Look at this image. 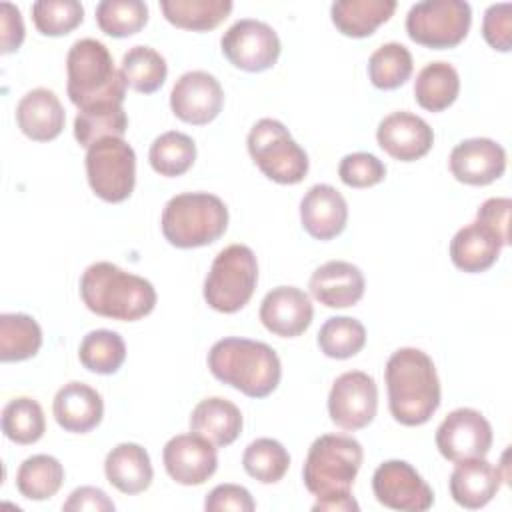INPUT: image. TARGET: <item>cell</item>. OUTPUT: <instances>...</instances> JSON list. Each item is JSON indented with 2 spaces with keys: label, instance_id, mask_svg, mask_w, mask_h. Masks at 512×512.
Returning <instances> with one entry per match:
<instances>
[{
  "label": "cell",
  "instance_id": "cell-1",
  "mask_svg": "<svg viewBox=\"0 0 512 512\" xmlns=\"http://www.w3.org/2000/svg\"><path fill=\"white\" fill-rule=\"evenodd\" d=\"M388 408L396 422L422 426L440 406V380L432 358L420 348L396 350L384 370Z\"/></svg>",
  "mask_w": 512,
  "mask_h": 512
},
{
  "label": "cell",
  "instance_id": "cell-2",
  "mask_svg": "<svg viewBox=\"0 0 512 512\" xmlns=\"http://www.w3.org/2000/svg\"><path fill=\"white\" fill-rule=\"evenodd\" d=\"M210 374L250 398L270 396L282 378V364L272 346L250 338H222L208 352Z\"/></svg>",
  "mask_w": 512,
  "mask_h": 512
},
{
  "label": "cell",
  "instance_id": "cell-3",
  "mask_svg": "<svg viewBox=\"0 0 512 512\" xmlns=\"http://www.w3.org/2000/svg\"><path fill=\"white\" fill-rule=\"evenodd\" d=\"M80 298L96 316L134 322L156 306L152 282L112 262L90 264L80 278Z\"/></svg>",
  "mask_w": 512,
  "mask_h": 512
},
{
  "label": "cell",
  "instance_id": "cell-4",
  "mask_svg": "<svg viewBox=\"0 0 512 512\" xmlns=\"http://www.w3.org/2000/svg\"><path fill=\"white\" fill-rule=\"evenodd\" d=\"M66 90L78 110L98 104H122L126 82L110 50L94 38L76 40L66 56Z\"/></svg>",
  "mask_w": 512,
  "mask_h": 512
},
{
  "label": "cell",
  "instance_id": "cell-5",
  "mask_svg": "<svg viewBox=\"0 0 512 512\" xmlns=\"http://www.w3.org/2000/svg\"><path fill=\"white\" fill-rule=\"evenodd\" d=\"M162 234L176 248H200L216 242L228 228L226 204L208 192L172 196L162 210Z\"/></svg>",
  "mask_w": 512,
  "mask_h": 512
},
{
  "label": "cell",
  "instance_id": "cell-6",
  "mask_svg": "<svg viewBox=\"0 0 512 512\" xmlns=\"http://www.w3.org/2000/svg\"><path fill=\"white\" fill-rule=\"evenodd\" d=\"M362 444L346 434H322L308 448L302 480L316 498L352 494V484L362 466Z\"/></svg>",
  "mask_w": 512,
  "mask_h": 512
},
{
  "label": "cell",
  "instance_id": "cell-7",
  "mask_svg": "<svg viewBox=\"0 0 512 512\" xmlns=\"http://www.w3.org/2000/svg\"><path fill=\"white\" fill-rule=\"evenodd\" d=\"M258 284V262L246 244H230L216 254L204 280L206 304L222 314L242 310Z\"/></svg>",
  "mask_w": 512,
  "mask_h": 512
},
{
  "label": "cell",
  "instance_id": "cell-8",
  "mask_svg": "<svg viewBox=\"0 0 512 512\" xmlns=\"http://www.w3.org/2000/svg\"><path fill=\"white\" fill-rule=\"evenodd\" d=\"M248 154L260 172L278 184H298L308 174V154L276 118L258 120L248 132Z\"/></svg>",
  "mask_w": 512,
  "mask_h": 512
},
{
  "label": "cell",
  "instance_id": "cell-9",
  "mask_svg": "<svg viewBox=\"0 0 512 512\" xmlns=\"http://www.w3.org/2000/svg\"><path fill=\"white\" fill-rule=\"evenodd\" d=\"M472 24V8L464 0H426L408 10L406 32L412 42L446 50L458 46Z\"/></svg>",
  "mask_w": 512,
  "mask_h": 512
},
{
  "label": "cell",
  "instance_id": "cell-10",
  "mask_svg": "<svg viewBox=\"0 0 512 512\" xmlns=\"http://www.w3.org/2000/svg\"><path fill=\"white\" fill-rule=\"evenodd\" d=\"M86 178L92 192L110 204L124 202L136 184V154L124 138H104L86 150Z\"/></svg>",
  "mask_w": 512,
  "mask_h": 512
},
{
  "label": "cell",
  "instance_id": "cell-11",
  "mask_svg": "<svg viewBox=\"0 0 512 512\" xmlns=\"http://www.w3.org/2000/svg\"><path fill=\"white\" fill-rule=\"evenodd\" d=\"M220 50L234 68L244 72H264L278 62L282 44L270 24L242 18L222 34Z\"/></svg>",
  "mask_w": 512,
  "mask_h": 512
},
{
  "label": "cell",
  "instance_id": "cell-12",
  "mask_svg": "<svg viewBox=\"0 0 512 512\" xmlns=\"http://www.w3.org/2000/svg\"><path fill=\"white\" fill-rule=\"evenodd\" d=\"M378 410V386L362 370L340 374L328 394V416L342 430L366 428Z\"/></svg>",
  "mask_w": 512,
  "mask_h": 512
},
{
  "label": "cell",
  "instance_id": "cell-13",
  "mask_svg": "<svg viewBox=\"0 0 512 512\" xmlns=\"http://www.w3.org/2000/svg\"><path fill=\"white\" fill-rule=\"evenodd\" d=\"M376 500L402 512H424L434 504V492L420 472L404 460H386L372 474Z\"/></svg>",
  "mask_w": 512,
  "mask_h": 512
},
{
  "label": "cell",
  "instance_id": "cell-14",
  "mask_svg": "<svg viewBox=\"0 0 512 512\" xmlns=\"http://www.w3.org/2000/svg\"><path fill=\"white\" fill-rule=\"evenodd\" d=\"M492 438V426L484 414L474 408H456L440 422L436 448L450 462L484 458L492 448Z\"/></svg>",
  "mask_w": 512,
  "mask_h": 512
},
{
  "label": "cell",
  "instance_id": "cell-15",
  "mask_svg": "<svg viewBox=\"0 0 512 512\" xmlns=\"http://www.w3.org/2000/svg\"><path fill=\"white\" fill-rule=\"evenodd\" d=\"M222 106L224 90L220 82L204 70H190L172 86L170 108L174 116L186 124L204 126L220 114Z\"/></svg>",
  "mask_w": 512,
  "mask_h": 512
},
{
  "label": "cell",
  "instance_id": "cell-16",
  "mask_svg": "<svg viewBox=\"0 0 512 512\" xmlns=\"http://www.w3.org/2000/svg\"><path fill=\"white\" fill-rule=\"evenodd\" d=\"M162 462L168 476L182 486L204 484L218 468L216 446L190 432L172 436L162 450Z\"/></svg>",
  "mask_w": 512,
  "mask_h": 512
},
{
  "label": "cell",
  "instance_id": "cell-17",
  "mask_svg": "<svg viewBox=\"0 0 512 512\" xmlns=\"http://www.w3.org/2000/svg\"><path fill=\"white\" fill-rule=\"evenodd\" d=\"M378 146L400 162H414L426 156L434 144V132L430 124L406 110L384 116L376 130Z\"/></svg>",
  "mask_w": 512,
  "mask_h": 512
},
{
  "label": "cell",
  "instance_id": "cell-18",
  "mask_svg": "<svg viewBox=\"0 0 512 512\" xmlns=\"http://www.w3.org/2000/svg\"><path fill=\"white\" fill-rule=\"evenodd\" d=\"M448 166L458 182L486 186L504 174L506 150L490 138H468L452 148Z\"/></svg>",
  "mask_w": 512,
  "mask_h": 512
},
{
  "label": "cell",
  "instance_id": "cell-19",
  "mask_svg": "<svg viewBox=\"0 0 512 512\" xmlns=\"http://www.w3.org/2000/svg\"><path fill=\"white\" fill-rule=\"evenodd\" d=\"M260 322L280 338H296L308 330L314 318L310 296L296 286L272 288L260 304Z\"/></svg>",
  "mask_w": 512,
  "mask_h": 512
},
{
  "label": "cell",
  "instance_id": "cell-20",
  "mask_svg": "<svg viewBox=\"0 0 512 512\" xmlns=\"http://www.w3.org/2000/svg\"><path fill=\"white\" fill-rule=\"evenodd\" d=\"M314 300L326 308H348L364 296V274L346 260H330L318 266L308 282Z\"/></svg>",
  "mask_w": 512,
  "mask_h": 512
},
{
  "label": "cell",
  "instance_id": "cell-21",
  "mask_svg": "<svg viewBox=\"0 0 512 512\" xmlns=\"http://www.w3.org/2000/svg\"><path fill=\"white\" fill-rule=\"evenodd\" d=\"M302 228L316 240H332L346 228L348 204L330 184H314L300 200Z\"/></svg>",
  "mask_w": 512,
  "mask_h": 512
},
{
  "label": "cell",
  "instance_id": "cell-22",
  "mask_svg": "<svg viewBox=\"0 0 512 512\" xmlns=\"http://www.w3.org/2000/svg\"><path fill=\"white\" fill-rule=\"evenodd\" d=\"M504 474L486 458H468L456 462L450 474L452 500L468 510L486 506L500 490Z\"/></svg>",
  "mask_w": 512,
  "mask_h": 512
},
{
  "label": "cell",
  "instance_id": "cell-23",
  "mask_svg": "<svg viewBox=\"0 0 512 512\" xmlns=\"http://www.w3.org/2000/svg\"><path fill=\"white\" fill-rule=\"evenodd\" d=\"M52 414L62 430L86 434L102 422L104 402L100 392H96L92 386L74 380L56 392Z\"/></svg>",
  "mask_w": 512,
  "mask_h": 512
},
{
  "label": "cell",
  "instance_id": "cell-24",
  "mask_svg": "<svg viewBox=\"0 0 512 512\" xmlns=\"http://www.w3.org/2000/svg\"><path fill=\"white\" fill-rule=\"evenodd\" d=\"M16 122L24 136L34 142H50L60 136L66 114L58 96L48 88L26 92L16 106Z\"/></svg>",
  "mask_w": 512,
  "mask_h": 512
},
{
  "label": "cell",
  "instance_id": "cell-25",
  "mask_svg": "<svg viewBox=\"0 0 512 512\" xmlns=\"http://www.w3.org/2000/svg\"><path fill=\"white\" fill-rule=\"evenodd\" d=\"M504 246V240L490 226L474 220L450 240V258L458 270L478 274L498 260Z\"/></svg>",
  "mask_w": 512,
  "mask_h": 512
},
{
  "label": "cell",
  "instance_id": "cell-26",
  "mask_svg": "<svg viewBox=\"0 0 512 512\" xmlns=\"http://www.w3.org/2000/svg\"><path fill=\"white\" fill-rule=\"evenodd\" d=\"M240 408L220 396L200 400L190 414V432L206 438L216 448L230 446L242 432Z\"/></svg>",
  "mask_w": 512,
  "mask_h": 512
},
{
  "label": "cell",
  "instance_id": "cell-27",
  "mask_svg": "<svg viewBox=\"0 0 512 512\" xmlns=\"http://www.w3.org/2000/svg\"><path fill=\"white\" fill-rule=\"evenodd\" d=\"M106 480L122 494H140L148 490L154 478L148 452L136 442L114 446L104 460Z\"/></svg>",
  "mask_w": 512,
  "mask_h": 512
},
{
  "label": "cell",
  "instance_id": "cell-28",
  "mask_svg": "<svg viewBox=\"0 0 512 512\" xmlns=\"http://www.w3.org/2000/svg\"><path fill=\"white\" fill-rule=\"evenodd\" d=\"M394 10V0H338L330 6V18L340 34L366 38L388 22Z\"/></svg>",
  "mask_w": 512,
  "mask_h": 512
},
{
  "label": "cell",
  "instance_id": "cell-29",
  "mask_svg": "<svg viewBox=\"0 0 512 512\" xmlns=\"http://www.w3.org/2000/svg\"><path fill=\"white\" fill-rule=\"evenodd\" d=\"M460 92V76L448 62L426 64L414 80V98L428 112H442L452 106Z\"/></svg>",
  "mask_w": 512,
  "mask_h": 512
},
{
  "label": "cell",
  "instance_id": "cell-30",
  "mask_svg": "<svg viewBox=\"0 0 512 512\" xmlns=\"http://www.w3.org/2000/svg\"><path fill=\"white\" fill-rule=\"evenodd\" d=\"M230 0H162L164 18L182 30L208 32L222 24L232 12Z\"/></svg>",
  "mask_w": 512,
  "mask_h": 512
},
{
  "label": "cell",
  "instance_id": "cell-31",
  "mask_svg": "<svg viewBox=\"0 0 512 512\" xmlns=\"http://www.w3.org/2000/svg\"><path fill=\"white\" fill-rule=\"evenodd\" d=\"M42 346L40 324L20 312L0 314V360L22 362L38 354Z\"/></svg>",
  "mask_w": 512,
  "mask_h": 512
},
{
  "label": "cell",
  "instance_id": "cell-32",
  "mask_svg": "<svg viewBox=\"0 0 512 512\" xmlns=\"http://www.w3.org/2000/svg\"><path fill=\"white\" fill-rule=\"evenodd\" d=\"M128 116L122 104H98L78 110L74 118V138L86 150L104 138H124Z\"/></svg>",
  "mask_w": 512,
  "mask_h": 512
},
{
  "label": "cell",
  "instance_id": "cell-33",
  "mask_svg": "<svg viewBox=\"0 0 512 512\" xmlns=\"http://www.w3.org/2000/svg\"><path fill=\"white\" fill-rule=\"evenodd\" d=\"M64 482V466L50 454H34L26 458L16 472V488L28 500L52 498Z\"/></svg>",
  "mask_w": 512,
  "mask_h": 512
},
{
  "label": "cell",
  "instance_id": "cell-34",
  "mask_svg": "<svg viewBox=\"0 0 512 512\" xmlns=\"http://www.w3.org/2000/svg\"><path fill=\"white\" fill-rule=\"evenodd\" d=\"M148 160L156 174L176 178L192 168L196 160V144L188 134L168 130L154 138L150 144Z\"/></svg>",
  "mask_w": 512,
  "mask_h": 512
},
{
  "label": "cell",
  "instance_id": "cell-35",
  "mask_svg": "<svg viewBox=\"0 0 512 512\" xmlns=\"http://www.w3.org/2000/svg\"><path fill=\"white\" fill-rule=\"evenodd\" d=\"M120 72L124 76L126 86L140 94H152L164 84L168 76V64L164 56L154 48L132 46L122 56Z\"/></svg>",
  "mask_w": 512,
  "mask_h": 512
},
{
  "label": "cell",
  "instance_id": "cell-36",
  "mask_svg": "<svg viewBox=\"0 0 512 512\" xmlns=\"http://www.w3.org/2000/svg\"><path fill=\"white\" fill-rule=\"evenodd\" d=\"M78 358L94 374H114L126 360V344L114 330H92L82 338Z\"/></svg>",
  "mask_w": 512,
  "mask_h": 512
},
{
  "label": "cell",
  "instance_id": "cell-37",
  "mask_svg": "<svg viewBox=\"0 0 512 512\" xmlns=\"http://www.w3.org/2000/svg\"><path fill=\"white\" fill-rule=\"evenodd\" d=\"M46 430V418L42 406L28 398L20 396L10 400L2 410V432L14 444H34L42 438Z\"/></svg>",
  "mask_w": 512,
  "mask_h": 512
},
{
  "label": "cell",
  "instance_id": "cell-38",
  "mask_svg": "<svg viewBox=\"0 0 512 512\" xmlns=\"http://www.w3.org/2000/svg\"><path fill=\"white\" fill-rule=\"evenodd\" d=\"M246 474L262 484H276L290 468L288 450L274 438H256L242 454Z\"/></svg>",
  "mask_w": 512,
  "mask_h": 512
},
{
  "label": "cell",
  "instance_id": "cell-39",
  "mask_svg": "<svg viewBox=\"0 0 512 512\" xmlns=\"http://www.w3.org/2000/svg\"><path fill=\"white\" fill-rule=\"evenodd\" d=\"M412 54L404 44L388 42L372 52L368 60L370 82L380 90H396L412 76Z\"/></svg>",
  "mask_w": 512,
  "mask_h": 512
},
{
  "label": "cell",
  "instance_id": "cell-40",
  "mask_svg": "<svg viewBox=\"0 0 512 512\" xmlns=\"http://www.w3.org/2000/svg\"><path fill=\"white\" fill-rule=\"evenodd\" d=\"M366 344V328L350 316L328 318L318 332V346L328 358L346 360L356 356Z\"/></svg>",
  "mask_w": 512,
  "mask_h": 512
},
{
  "label": "cell",
  "instance_id": "cell-41",
  "mask_svg": "<svg viewBox=\"0 0 512 512\" xmlns=\"http://www.w3.org/2000/svg\"><path fill=\"white\" fill-rule=\"evenodd\" d=\"M98 28L112 38L140 32L148 22V6L142 0H102L96 6Z\"/></svg>",
  "mask_w": 512,
  "mask_h": 512
},
{
  "label": "cell",
  "instance_id": "cell-42",
  "mask_svg": "<svg viewBox=\"0 0 512 512\" xmlns=\"http://www.w3.org/2000/svg\"><path fill=\"white\" fill-rule=\"evenodd\" d=\"M84 8L78 0H38L32 4V22L44 36H64L80 26Z\"/></svg>",
  "mask_w": 512,
  "mask_h": 512
},
{
  "label": "cell",
  "instance_id": "cell-43",
  "mask_svg": "<svg viewBox=\"0 0 512 512\" xmlns=\"http://www.w3.org/2000/svg\"><path fill=\"white\" fill-rule=\"evenodd\" d=\"M338 176L350 188H370L384 180L386 166L370 152H354L340 160Z\"/></svg>",
  "mask_w": 512,
  "mask_h": 512
},
{
  "label": "cell",
  "instance_id": "cell-44",
  "mask_svg": "<svg viewBox=\"0 0 512 512\" xmlns=\"http://www.w3.org/2000/svg\"><path fill=\"white\" fill-rule=\"evenodd\" d=\"M482 36L498 52L512 48V4L500 2L486 8L482 18Z\"/></svg>",
  "mask_w": 512,
  "mask_h": 512
},
{
  "label": "cell",
  "instance_id": "cell-45",
  "mask_svg": "<svg viewBox=\"0 0 512 512\" xmlns=\"http://www.w3.org/2000/svg\"><path fill=\"white\" fill-rule=\"evenodd\" d=\"M204 508L208 512L220 510H236V512H252L256 508L252 494L240 484H218L210 490L204 500Z\"/></svg>",
  "mask_w": 512,
  "mask_h": 512
},
{
  "label": "cell",
  "instance_id": "cell-46",
  "mask_svg": "<svg viewBox=\"0 0 512 512\" xmlns=\"http://www.w3.org/2000/svg\"><path fill=\"white\" fill-rule=\"evenodd\" d=\"M510 198H488L476 212V220L490 226L508 246L510 244Z\"/></svg>",
  "mask_w": 512,
  "mask_h": 512
},
{
  "label": "cell",
  "instance_id": "cell-47",
  "mask_svg": "<svg viewBox=\"0 0 512 512\" xmlns=\"http://www.w3.org/2000/svg\"><path fill=\"white\" fill-rule=\"evenodd\" d=\"M24 42V20L20 10L10 4L2 2L0 4V52L10 54L16 52Z\"/></svg>",
  "mask_w": 512,
  "mask_h": 512
},
{
  "label": "cell",
  "instance_id": "cell-48",
  "mask_svg": "<svg viewBox=\"0 0 512 512\" xmlns=\"http://www.w3.org/2000/svg\"><path fill=\"white\" fill-rule=\"evenodd\" d=\"M114 502L108 498V494L96 486H80L70 492L68 500L62 504V510L66 512H82V510H92V512H114Z\"/></svg>",
  "mask_w": 512,
  "mask_h": 512
},
{
  "label": "cell",
  "instance_id": "cell-49",
  "mask_svg": "<svg viewBox=\"0 0 512 512\" xmlns=\"http://www.w3.org/2000/svg\"><path fill=\"white\" fill-rule=\"evenodd\" d=\"M312 510H326V512H358L360 506L354 500L352 494L346 496H326V498H316V502L312 504Z\"/></svg>",
  "mask_w": 512,
  "mask_h": 512
}]
</instances>
